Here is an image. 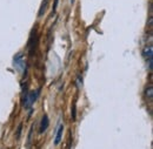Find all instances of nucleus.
<instances>
[{
  "label": "nucleus",
  "mask_w": 153,
  "mask_h": 149,
  "mask_svg": "<svg viewBox=\"0 0 153 149\" xmlns=\"http://www.w3.org/2000/svg\"><path fill=\"white\" fill-rule=\"evenodd\" d=\"M39 93H40V89L38 91H36V92H31L30 94H27L26 96H25V101H24V107L25 108H30L33 103H34V101L38 99L39 96Z\"/></svg>",
  "instance_id": "f257e3e1"
},
{
  "label": "nucleus",
  "mask_w": 153,
  "mask_h": 149,
  "mask_svg": "<svg viewBox=\"0 0 153 149\" xmlns=\"http://www.w3.org/2000/svg\"><path fill=\"white\" fill-rule=\"evenodd\" d=\"M14 65H16V67L19 69L20 72H22V71H25V67H26V62L24 61V59H22V56L21 54H17L16 58H14Z\"/></svg>",
  "instance_id": "f03ea898"
},
{
  "label": "nucleus",
  "mask_w": 153,
  "mask_h": 149,
  "mask_svg": "<svg viewBox=\"0 0 153 149\" xmlns=\"http://www.w3.org/2000/svg\"><path fill=\"white\" fill-rule=\"evenodd\" d=\"M48 125H50L48 116H47V115H44L42 119H41V123H40V129H39V131H40L41 134L45 133V131H47V128H48Z\"/></svg>",
  "instance_id": "7ed1b4c3"
},
{
  "label": "nucleus",
  "mask_w": 153,
  "mask_h": 149,
  "mask_svg": "<svg viewBox=\"0 0 153 149\" xmlns=\"http://www.w3.org/2000/svg\"><path fill=\"white\" fill-rule=\"evenodd\" d=\"M62 133H64V126L60 125L59 128L57 129V134H56V137H54V145L58 146L60 142H61V139H62Z\"/></svg>",
  "instance_id": "20e7f679"
},
{
  "label": "nucleus",
  "mask_w": 153,
  "mask_h": 149,
  "mask_svg": "<svg viewBox=\"0 0 153 149\" xmlns=\"http://www.w3.org/2000/svg\"><path fill=\"white\" fill-rule=\"evenodd\" d=\"M143 54H144V56H145V59H146V60L152 59V55H153L152 46H146V47L144 48V51H143Z\"/></svg>",
  "instance_id": "39448f33"
},
{
  "label": "nucleus",
  "mask_w": 153,
  "mask_h": 149,
  "mask_svg": "<svg viewBox=\"0 0 153 149\" xmlns=\"http://www.w3.org/2000/svg\"><path fill=\"white\" fill-rule=\"evenodd\" d=\"M47 2H48V0H44V2H42V5H41V8H40V12H39V17H41V15L45 13L46 7H47Z\"/></svg>",
  "instance_id": "423d86ee"
},
{
  "label": "nucleus",
  "mask_w": 153,
  "mask_h": 149,
  "mask_svg": "<svg viewBox=\"0 0 153 149\" xmlns=\"http://www.w3.org/2000/svg\"><path fill=\"white\" fill-rule=\"evenodd\" d=\"M146 96H147L149 99H152V96H153V87L152 86H150V87L146 89Z\"/></svg>",
  "instance_id": "0eeeda50"
},
{
  "label": "nucleus",
  "mask_w": 153,
  "mask_h": 149,
  "mask_svg": "<svg viewBox=\"0 0 153 149\" xmlns=\"http://www.w3.org/2000/svg\"><path fill=\"white\" fill-rule=\"evenodd\" d=\"M76 102H74V103H73V108H72V113H71V114H72V119H73V120H76Z\"/></svg>",
  "instance_id": "6e6552de"
},
{
  "label": "nucleus",
  "mask_w": 153,
  "mask_h": 149,
  "mask_svg": "<svg viewBox=\"0 0 153 149\" xmlns=\"http://www.w3.org/2000/svg\"><path fill=\"white\" fill-rule=\"evenodd\" d=\"M20 133H21V125H20L19 128H18V135H17V139H19L20 137Z\"/></svg>",
  "instance_id": "1a4fd4ad"
},
{
  "label": "nucleus",
  "mask_w": 153,
  "mask_h": 149,
  "mask_svg": "<svg viewBox=\"0 0 153 149\" xmlns=\"http://www.w3.org/2000/svg\"><path fill=\"white\" fill-rule=\"evenodd\" d=\"M57 5H58V0H56V1H54V10L57 8Z\"/></svg>",
  "instance_id": "9d476101"
}]
</instances>
